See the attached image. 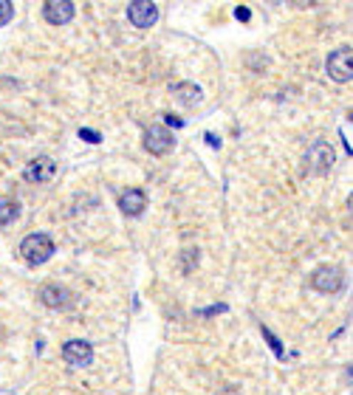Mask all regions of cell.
<instances>
[{"label":"cell","instance_id":"4","mask_svg":"<svg viewBox=\"0 0 353 395\" xmlns=\"http://www.w3.org/2000/svg\"><path fill=\"white\" fill-rule=\"evenodd\" d=\"M311 285H314L317 291H322V294H334V291H339V288L345 285V280H342V268H337V265H322V268H317V271L311 274Z\"/></svg>","mask_w":353,"mask_h":395},{"label":"cell","instance_id":"11","mask_svg":"<svg viewBox=\"0 0 353 395\" xmlns=\"http://www.w3.org/2000/svg\"><path fill=\"white\" fill-rule=\"evenodd\" d=\"M40 300H43V305H48V308H68L71 305V291L66 285H54V283H48L43 291H40Z\"/></svg>","mask_w":353,"mask_h":395},{"label":"cell","instance_id":"10","mask_svg":"<svg viewBox=\"0 0 353 395\" xmlns=\"http://www.w3.org/2000/svg\"><path fill=\"white\" fill-rule=\"evenodd\" d=\"M43 14H46L48 23L66 26L71 17L76 14V9H73V3H68V0H48V3L43 6Z\"/></svg>","mask_w":353,"mask_h":395},{"label":"cell","instance_id":"15","mask_svg":"<svg viewBox=\"0 0 353 395\" xmlns=\"http://www.w3.org/2000/svg\"><path fill=\"white\" fill-rule=\"evenodd\" d=\"M263 336H266V342L272 344V350H275L277 356H282V344L277 342V339H275V336H272V330H269V327H263Z\"/></svg>","mask_w":353,"mask_h":395},{"label":"cell","instance_id":"8","mask_svg":"<svg viewBox=\"0 0 353 395\" xmlns=\"http://www.w3.org/2000/svg\"><path fill=\"white\" fill-rule=\"evenodd\" d=\"M23 175H26V181H31V184H46V181H51V178L57 175V164L48 156H37L34 161L26 164Z\"/></svg>","mask_w":353,"mask_h":395},{"label":"cell","instance_id":"2","mask_svg":"<svg viewBox=\"0 0 353 395\" xmlns=\"http://www.w3.org/2000/svg\"><path fill=\"white\" fill-rule=\"evenodd\" d=\"M141 142H144V150H150L153 156H164V153H170L175 147V136H173V130L167 125H150L144 130Z\"/></svg>","mask_w":353,"mask_h":395},{"label":"cell","instance_id":"17","mask_svg":"<svg viewBox=\"0 0 353 395\" xmlns=\"http://www.w3.org/2000/svg\"><path fill=\"white\" fill-rule=\"evenodd\" d=\"M235 14H237V20H240V23H249V9H246V6H237V9H235Z\"/></svg>","mask_w":353,"mask_h":395},{"label":"cell","instance_id":"1","mask_svg":"<svg viewBox=\"0 0 353 395\" xmlns=\"http://www.w3.org/2000/svg\"><path fill=\"white\" fill-rule=\"evenodd\" d=\"M20 254L29 265H43L51 254H54V240L46 235V232H34L20 243Z\"/></svg>","mask_w":353,"mask_h":395},{"label":"cell","instance_id":"3","mask_svg":"<svg viewBox=\"0 0 353 395\" xmlns=\"http://www.w3.org/2000/svg\"><path fill=\"white\" fill-rule=\"evenodd\" d=\"M351 46H342L337 51H331V57L325 60V68H328V77L334 82H351L353 77V65H351Z\"/></svg>","mask_w":353,"mask_h":395},{"label":"cell","instance_id":"16","mask_svg":"<svg viewBox=\"0 0 353 395\" xmlns=\"http://www.w3.org/2000/svg\"><path fill=\"white\" fill-rule=\"evenodd\" d=\"M79 139H82V142H91V144H99V142H102V136L93 133V130H79Z\"/></svg>","mask_w":353,"mask_h":395},{"label":"cell","instance_id":"12","mask_svg":"<svg viewBox=\"0 0 353 395\" xmlns=\"http://www.w3.org/2000/svg\"><path fill=\"white\" fill-rule=\"evenodd\" d=\"M173 96L181 102V105H198L201 99H204V93H201V88L198 85H190V82H181V85H175L173 88Z\"/></svg>","mask_w":353,"mask_h":395},{"label":"cell","instance_id":"14","mask_svg":"<svg viewBox=\"0 0 353 395\" xmlns=\"http://www.w3.org/2000/svg\"><path fill=\"white\" fill-rule=\"evenodd\" d=\"M11 14H14V6H11L9 0H0V28L11 20Z\"/></svg>","mask_w":353,"mask_h":395},{"label":"cell","instance_id":"6","mask_svg":"<svg viewBox=\"0 0 353 395\" xmlns=\"http://www.w3.org/2000/svg\"><path fill=\"white\" fill-rule=\"evenodd\" d=\"M63 359L71 367H88L93 362V347L85 339H71L63 344Z\"/></svg>","mask_w":353,"mask_h":395},{"label":"cell","instance_id":"5","mask_svg":"<svg viewBox=\"0 0 353 395\" xmlns=\"http://www.w3.org/2000/svg\"><path fill=\"white\" fill-rule=\"evenodd\" d=\"M128 20L136 26V28H150L155 20H158V6L153 0H133L128 6Z\"/></svg>","mask_w":353,"mask_h":395},{"label":"cell","instance_id":"7","mask_svg":"<svg viewBox=\"0 0 353 395\" xmlns=\"http://www.w3.org/2000/svg\"><path fill=\"white\" fill-rule=\"evenodd\" d=\"M305 167H308L311 172H317V175L328 172V169L334 167V150H331V144L317 142V144L305 153Z\"/></svg>","mask_w":353,"mask_h":395},{"label":"cell","instance_id":"13","mask_svg":"<svg viewBox=\"0 0 353 395\" xmlns=\"http://www.w3.org/2000/svg\"><path fill=\"white\" fill-rule=\"evenodd\" d=\"M20 218V201L17 198H0V226H9Z\"/></svg>","mask_w":353,"mask_h":395},{"label":"cell","instance_id":"9","mask_svg":"<svg viewBox=\"0 0 353 395\" xmlns=\"http://www.w3.org/2000/svg\"><path fill=\"white\" fill-rule=\"evenodd\" d=\"M119 209L128 215V218H139L141 212L147 209V195L141 189H122L119 195Z\"/></svg>","mask_w":353,"mask_h":395},{"label":"cell","instance_id":"18","mask_svg":"<svg viewBox=\"0 0 353 395\" xmlns=\"http://www.w3.org/2000/svg\"><path fill=\"white\" fill-rule=\"evenodd\" d=\"M167 125H173V127H181V125H184V122H181V119H178V116H167Z\"/></svg>","mask_w":353,"mask_h":395},{"label":"cell","instance_id":"19","mask_svg":"<svg viewBox=\"0 0 353 395\" xmlns=\"http://www.w3.org/2000/svg\"><path fill=\"white\" fill-rule=\"evenodd\" d=\"M204 139H207V142H210L212 147H220V139H218V136H212V133H207V136H204Z\"/></svg>","mask_w":353,"mask_h":395}]
</instances>
